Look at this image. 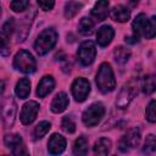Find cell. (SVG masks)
<instances>
[{
  "label": "cell",
  "mask_w": 156,
  "mask_h": 156,
  "mask_svg": "<svg viewBox=\"0 0 156 156\" xmlns=\"http://www.w3.org/2000/svg\"><path fill=\"white\" fill-rule=\"evenodd\" d=\"M4 143L9 149H15L16 146H18L20 144H22V138L20 134H6L4 138Z\"/></svg>",
  "instance_id": "obj_28"
},
{
  "label": "cell",
  "mask_w": 156,
  "mask_h": 156,
  "mask_svg": "<svg viewBox=\"0 0 156 156\" xmlns=\"http://www.w3.org/2000/svg\"><path fill=\"white\" fill-rule=\"evenodd\" d=\"M83 7L82 2H77V1H68L65 4V17L67 20L73 18Z\"/></svg>",
  "instance_id": "obj_22"
},
{
  "label": "cell",
  "mask_w": 156,
  "mask_h": 156,
  "mask_svg": "<svg viewBox=\"0 0 156 156\" xmlns=\"http://www.w3.org/2000/svg\"><path fill=\"white\" fill-rule=\"evenodd\" d=\"M2 156H6V155H2Z\"/></svg>",
  "instance_id": "obj_39"
},
{
  "label": "cell",
  "mask_w": 156,
  "mask_h": 156,
  "mask_svg": "<svg viewBox=\"0 0 156 156\" xmlns=\"http://www.w3.org/2000/svg\"><path fill=\"white\" fill-rule=\"evenodd\" d=\"M16 29V22H15V18H9L4 26H2V32L9 37L13 30Z\"/></svg>",
  "instance_id": "obj_34"
},
{
  "label": "cell",
  "mask_w": 156,
  "mask_h": 156,
  "mask_svg": "<svg viewBox=\"0 0 156 156\" xmlns=\"http://www.w3.org/2000/svg\"><path fill=\"white\" fill-rule=\"evenodd\" d=\"M88 139L85 136H78L73 144V155L74 156H87L88 155Z\"/></svg>",
  "instance_id": "obj_21"
},
{
  "label": "cell",
  "mask_w": 156,
  "mask_h": 156,
  "mask_svg": "<svg viewBox=\"0 0 156 156\" xmlns=\"http://www.w3.org/2000/svg\"><path fill=\"white\" fill-rule=\"evenodd\" d=\"M111 18L116 22H119V23H123V22H127L130 17V11L128 10V7L123 6V5H116L112 7L111 10V13H110Z\"/></svg>",
  "instance_id": "obj_16"
},
{
  "label": "cell",
  "mask_w": 156,
  "mask_h": 156,
  "mask_svg": "<svg viewBox=\"0 0 156 156\" xmlns=\"http://www.w3.org/2000/svg\"><path fill=\"white\" fill-rule=\"evenodd\" d=\"M54 5H55V2H54L52 0H50V1H38V6H39L43 11H49V10H51V9L54 7Z\"/></svg>",
  "instance_id": "obj_36"
},
{
  "label": "cell",
  "mask_w": 156,
  "mask_h": 156,
  "mask_svg": "<svg viewBox=\"0 0 156 156\" xmlns=\"http://www.w3.org/2000/svg\"><path fill=\"white\" fill-rule=\"evenodd\" d=\"M28 6H29V1H27V0H15V1L10 2V7L15 12H22V11L27 10Z\"/></svg>",
  "instance_id": "obj_32"
},
{
  "label": "cell",
  "mask_w": 156,
  "mask_h": 156,
  "mask_svg": "<svg viewBox=\"0 0 156 156\" xmlns=\"http://www.w3.org/2000/svg\"><path fill=\"white\" fill-rule=\"evenodd\" d=\"M78 30L80 34L83 35H90L94 32V22L91 21V18L89 17H83L79 21L78 24Z\"/></svg>",
  "instance_id": "obj_23"
},
{
  "label": "cell",
  "mask_w": 156,
  "mask_h": 156,
  "mask_svg": "<svg viewBox=\"0 0 156 156\" xmlns=\"http://www.w3.org/2000/svg\"><path fill=\"white\" fill-rule=\"evenodd\" d=\"M156 34V18L155 16H152L151 18L147 20V23H146V27H145V30H144V35L147 38V39H152Z\"/></svg>",
  "instance_id": "obj_29"
},
{
  "label": "cell",
  "mask_w": 156,
  "mask_h": 156,
  "mask_svg": "<svg viewBox=\"0 0 156 156\" xmlns=\"http://www.w3.org/2000/svg\"><path fill=\"white\" fill-rule=\"evenodd\" d=\"M10 54V44H9V37L0 30V55H9Z\"/></svg>",
  "instance_id": "obj_31"
},
{
  "label": "cell",
  "mask_w": 156,
  "mask_h": 156,
  "mask_svg": "<svg viewBox=\"0 0 156 156\" xmlns=\"http://www.w3.org/2000/svg\"><path fill=\"white\" fill-rule=\"evenodd\" d=\"M108 1L106 0H101V1H98L94 7L91 9V16L95 18V21L100 22V21H104L107 16H108Z\"/></svg>",
  "instance_id": "obj_15"
},
{
  "label": "cell",
  "mask_w": 156,
  "mask_h": 156,
  "mask_svg": "<svg viewBox=\"0 0 156 156\" xmlns=\"http://www.w3.org/2000/svg\"><path fill=\"white\" fill-rule=\"evenodd\" d=\"M11 151H12L13 156H29V152H28V150L23 143L20 144L18 146H16L15 149H12Z\"/></svg>",
  "instance_id": "obj_35"
},
{
  "label": "cell",
  "mask_w": 156,
  "mask_h": 156,
  "mask_svg": "<svg viewBox=\"0 0 156 156\" xmlns=\"http://www.w3.org/2000/svg\"><path fill=\"white\" fill-rule=\"evenodd\" d=\"M140 139H141V135H140L139 128L138 127L130 128L124 134V136L121 139V141H119V150L123 151V152H127L130 149L136 147L139 145V143H140Z\"/></svg>",
  "instance_id": "obj_9"
},
{
  "label": "cell",
  "mask_w": 156,
  "mask_h": 156,
  "mask_svg": "<svg viewBox=\"0 0 156 156\" xmlns=\"http://www.w3.org/2000/svg\"><path fill=\"white\" fill-rule=\"evenodd\" d=\"M71 91H72V95L76 101L78 102H82L84 101L89 93H90V83L88 79L83 78V77H78L73 80L72 85H71Z\"/></svg>",
  "instance_id": "obj_8"
},
{
  "label": "cell",
  "mask_w": 156,
  "mask_h": 156,
  "mask_svg": "<svg viewBox=\"0 0 156 156\" xmlns=\"http://www.w3.org/2000/svg\"><path fill=\"white\" fill-rule=\"evenodd\" d=\"M16 113H17V105L15 99L11 95L5 96L0 104V118L4 128H11L13 126L16 119Z\"/></svg>",
  "instance_id": "obj_3"
},
{
  "label": "cell",
  "mask_w": 156,
  "mask_h": 156,
  "mask_svg": "<svg viewBox=\"0 0 156 156\" xmlns=\"http://www.w3.org/2000/svg\"><path fill=\"white\" fill-rule=\"evenodd\" d=\"M113 35H115V29L111 26H108V24L101 26L98 29V33H96V41L102 48L104 46H107L112 41Z\"/></svg>",
  "instance_id": "obj_12"
},
{
  "label": "cell",
  "mask_w": 156,
  "mask_h": 156,
  "mask_svg": "<svg viewBox=\"0 0 156 156\" xmlns=\"http://www.w3.org/2000/svg\"><path fill=\"white\" fill-rule=\"evenodd\" d=\"M56 41H57V32L54 28H46L37 37L34 43V49L38 55L43 56L55 46Z\"/></svg>",
  "instance_id": "obj_2"
},
{
  "label": "cell",
  "mask_w": 156,
  "mask_h": 156,
  "mask_svg": "<svg viewBox=\"0 0 156 156\" xmlns=\"http://www.w3.org/2000/svg\"><path fill=\"white\" fill-rule=\"evenodd\" d=\"M138 94V82L132 79L129 82H127L119 90L117 99H116V106L119 108H126L130 101L135 98V95Z\"/></svg>",
  "instance_id": "obj_5"
},
{
  "label": "cell",
  "mask_w": 156,
  "mask_h": 156,
  "mask_svg": "<svg viewBox=\"0 0 156 156\" xmlns=\"http://www.w3.org/2000/svg\"><path fill=\"white\" fill-rule=\"evenodd\" d=\"M113 55H115L116 62H118V63H126L128 61L129 56H130V51L128 49L123 48V46H118V48L115 49Z\"/></svg>",
  "instance_id": "obj_26"
},
{
  "label": "cell",
  "mask_w": 156,
  "mask_h": 156,
  "mask_svg": "<svg viewBox=\"0 0 156 156\" xmlns=\"http://www.w3.org/2000/svg\"><path fill=\"white\" fill-rule=\"evenodd\" d=\"M68 102L69 101H68L67 94L63 93V91H60L54 96V99L51 101V105H50V108L54 113H61L66 110V107L68 106Z\"/></svg>",
  "instance_id": "obj_13"
},
{
  "label": "cell",
  "mask_w": 156,
  "mask_h": 156,
  "mask_svg": "<svg viewBox=\"0 0 156 156\" xmlns=\"http://www.w3.org/2000/svg\"><path fill=\"white\" fill-rule=\"evenodd\" d=\"M155 150H156V139H155V135L154 134H149L146 136V139H145L143 152L146 156H152L155 154Z\"/></svg>",
  "instance_id": "obj_25"
},
{
  "label": "cell",
  "mask_w": 156,
  "mask_h": 156,
  "mask_svg": "<svg viewBox=\"0 0 156 156\" xmlns=\"http://www.w3.org/2000/svg\"><path fill=\"white\" fill-rule=\"evenodd\" d=\"M95 80H96V85H98L99 90L104 94H107L115 89L116 80H115L113 71L108 62H102L99 66Z\"/></svg>",
  "instance_id": "obj_1"
},
{
  "label": "cell",
  "mask_w": 156,
  "mask_h": 156,
  "mask_svg": "<svg viewBox=\"0 0 156 156\" xmlns=\"http://www.w3.org/2000/svg\"><path fill=\"white\" fill-rule=\"evenodd\" d=\"M0 15H1V6H0Z\"/></svg>",
  "instance_id": "obj_38"
},
{
  "label": "cell",
  "mask_w": 156,
  "mask_h": 156,
  "mask_svg": "<svg viewBox=\"0 0 156 156\" xmlns=\"http://www.w3.org/2000/svg\"><path fill=\"white\" fill-rule=\"evenodd\" d=\"M51 128V123L48 122V121H41L37 124V127L34 128V136L35 139H40L43 138Z\"/></svg>",
  "instance_id": "obj_27"
},
{
  "label": "cell",
  "mask_w": 156,
  "mask_h": 156,
  "mask_svg": "<svg viewBox=\"0 0 156 156\" xmlns=\"http://www.w3.org/2000/svg\"><path fill=\"white\" fill-rule=\"evenodd\" d=\"M55 87V80L52 78V76H44L40 82L38 83V87H37V95L39 98H45L49 93L52 91Z\"/></svg>",
  "instance_id": "obj_14"
},
{
  "label": "cell",
  "mask_w": 156,
  "mask_h": 156,
  "mask_svg": "<svg viewBox=\"0 0 156 156\" xmlns=\"http://www.w3.org/2000/svg\"><path fill=\"white\" fill-rule=\"evenodd\" d=\"M147 17L145 13H139L133 23H132V29H133V33H134V37L139 39V37L144 35V30H145V27H146V23H147Z\"/></svg>",
  "instance_id": "obj_17"
},
{
  "label": "cell",
  "mask_w": 156,
  "mask_h": 156,
  "mask_svg": "<svg viewBox=\"0 0 156 156\" xmlns=\"http://www.w3.org/2000/svg\"><path fill=\"white\" fill-rule=\"evenodd\" d=\"M13 67L22 73H33L37 68V62L29 51L20 50L13 57Z\"/></svg>",
  "instance_id": "obj_4"
},
{
  "label": "cell",
  "mask_w": 156,
  "mask_h": 156,
  "mask_svg": "<svg viewBox=\"0 0 156 156\" xmlns=\"http://www.w3.org/2000/svg\"><path fill=\"white\" fill-rule=\"evenodd\" d=\"M15 93L20 99H26L28 98L30 93V82L28 78H21L15 88Z\"/></svg>",
  "instance_id": "obj_20"
},
{
  "label": "cell",
  "mask_w": 156,
  "mask_h": 156,
  "mask_svg": "<svg viewBox=\"0 0 156 156\" xmlns=\"http://www.w3.org/2000/svg\"><path fill=\"white\" fill-rule=\"evenodd\" d=\"M34 17V12L32 15H27L24 18H22L21 23H20V28H18V34H17V41H23L28 33H29V27L32 23V18Z\"/></svg>",
  "instance_id": "obj_19"
},
{
  "label": "cell",
  "mask_w": 156,
  "mask_h": 156,
  "mask_svg": "<svg viewBox=\"0 0 156 156\" xmlns=\"http://www.w3.org/2000/svg\"><path fill=\"white\" fill-rule=\"evenodd\" d=\"M105 115V107L101 102H94L88 108L84 110L82 115V121L87 127L96 126Z\"/></svg>",
  "instance_id": "obj_6"
},
{
  "label": "cell",
  "mask_w": 156,
  "mask_h": 156,
  "mask_svg": "<svg viewBox=\"0 0 156 156\" xmlns=\"http://www.w3.org/2000/svg\"><path fill=\"white\" fill-rule=\"evenodd\" d=\"M39 112V104L34 100H30L28 102H26L22 107V111H21V116H20V119L23 124L28 126L30 123L34 122V119L37 118V115Z\"/></svg>",
  "instance_id": "obj_10"
},
{
  "label": "cell",
  "mask_w": 156,
  "mask_h": 156,
  "mask_svg": "<svg viewBox=\"0 0 156 156\" xmlns=\"http://www.w3.org/2000/svg\"><path fill=\"white\" fill-rule=\"evenodd\" d=\"M61 128L66 133H68V134L74 133V130H76V123H74L73 118L71 116H65L62 118V122H61Z\"/></svg>",
  "instance_id": "obj_30"
},
{
  "label": "cell",
  "mask_w": 156,
  "mask_h": 156,
  "mask_svg": "<svg viewBox=\"0 0 156 156\" xmlns=\"http://www.w3.org/2000/svg\"><path fill=\"white\" fill-rule=\"evenodd\" d=\"M66 149V139L58 134V133H54L49 141H48V151L50 155L52 156H57L61 155Z\"/></svg>",
  "instance_id": "obj_11"
},
{
  "label": "cell",
  "mask_w": 156,
  "mask_h": 156,
  "mask_svg": "<svg viewBox=\"0 0 156 156\" xmlns=\"http://www.w3.org/2000/svg\"><path fill=\"white\" fill-rule=\"evenodd\" d=\"M77 56H78V60L79 62L83 65V66H89L94 62L95 60V56H96V48H95V44L91 41V40H85L83 41L79 48H78V51H77Z\"/></svg>",
  "instance_id": "obj_7"
},
{
  "label": "cell",
  "mask_w": 156,
  "mask_h": 156,
  "mask_svg": "<svg viewBox=\"0 0 156 156\" xmlns=\"http://www.w3.org/2000/svg\"><path fill=\"white\" fill-rule=\"evenodd\" d=\"M111 140L107 138H100L94 144V155L95 156H107L111 150Z\"/></svg>",
  "instance_id": "obj_18"
},
{
  "label": "cell",
  "mask_w": 156,
  "mask_h": 156,
  "mask_svg": "<svg viewBox=\"0 0 156 156\" xmlns=\"http://www.w3.org/2000/svg\"><path fill=\"white\" fill-rule=\"evenodd\" d=\"M155 88H156V83H155V76L154 74H149V76H145L144 79H143V83H141V89H143V93L146 94V95H150L155 91Z\"/></svg>",
  "instance_id": "obj_24"
},
{
  "label": "cell",
  "mask_w": 156,
  "mask_h": 156,
  "mask_svg": "<svg viewBox=\"0 0 156 156\" xmlns=\"http://www.w3.org/2000/svg\"><path fill=\"white\" fill-rule=\"evenodd\" d=\"M155 100H151L146 107V111H145V116H146V119L151 123H154L156 121V113H155Z\"/></svg>",
  "instance_id": "obj_33"
},
{
  "label": "cell",
  "mask_w": 156,
  "mask_h": 156,
  "mask_svg": "<svg viewBox=\"0 0 156 156\" xmlns=\"http://www.w3.org/2000/svg\"><path fill=\"white\" fill-rule=\"evenodd\" d=\"M4 89H5V82L2 79H0V95L4 93Z\"/></svg>",
  "instance_id": "obj_37"
}]
</instances>
